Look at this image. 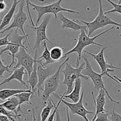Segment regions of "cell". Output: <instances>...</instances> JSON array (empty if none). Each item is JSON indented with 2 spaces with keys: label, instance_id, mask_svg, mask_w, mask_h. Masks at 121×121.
<instances>
[{
  "label": "cell",
  "instance_id": "obj_22",
  "mask_svg": "<svg viewBox=\"0 0 121 121\" xmlns=\"http://www.w3.org/2000/svg\"><path fill=\"white\" fill-rule=\"evenodd\" d=\"M38 64V59L36 62L35 63L34 67H33V70L30 76L29 77V78L27 81H26L27 84H29L30 85V87L31 88V90L33 92H35V89L36 88L37 84L38 83V77L37 74V64Z\"/></svg>",
  "mask_w": 121,
  "mask_h": 121
},
{
  "label": "cell",
  "instance_id": "obj_36",
  "mask_svg": "<svg viewBox=\"0 0 121 121\" xmlns=\"http://www.w3.org/2000/svg\"><path fill=\"white\" fill-rule=\"evenodd\" d=\"M0 121H11L8 117L0 114Z\"/></svg>",
  "mask_w": 121,
  "mask_h": 121
},
{
  "label": "cell",
  "instance_id": "obj_11",
  "mask_svg": "<svg viewBox=\"0 0 121 121\" xmlns=\"http://www.w3.org/2000/svg\"><path fill=\"white\" fill-rule=\"evenodd\" d=\"M26 4V0H21L19 4V9L18 11L16 14H15L13 17V21L10 25L6 29H4L0 32V33L3 34L5 32H7L10 30H12L14 28L20 29L21 31L23 32V35L25 36L27 38H28L29 35H27L24 30V26L26 21L27 20L28 17L26 13L24 11V7Z\"/></svg>",
  "mask_w": 121,
  "mask_h": 121
},
{
  "label": "cell",
  "instance_id": "obj_20",
  "mask_svg": "<svg viewBox=\"0 0 121 121\" xmlns=\"http://www.w3.org/2000/svg\"><path fill=\"white\" fill-rule=\"evenodd\" d=\"M31 89L20 90V89H9L5 88L0 90V100H5L10 97L14 96L18 94L23 92H29L31 91Z\"/></svg>",
  "mask_w": 121,
  "mask_h": 121
},
{
  "label": "cell",
  "instance_id": "obj_5",
  "mask_svg": "<svg viewBox=\"0 0 121 121\" xmlns=\"http://www.w3.org/2000/svg\"><path fill=\"white\" fill-rule=\"evenodd\" d=\"M69 59V57H67V59H65V60H64V62H62L59 65L56 71L45 80L43 84V92L40 96L42 102L44 106L46 104L49 99L51 97V95L56 93L57 90L59 87V81H60V73L61 71V68L65 64H66Z\"/></svg>",
  "mask_w": 121,
  "mask_h": 121
},
{
  "label": "cell",
  "instance_id": "obj_32",
  "mask_svg": "<svg viewBox=\"0 0 121 121\" xmlns=\"http://www.w3.org/2000/svg\"><path fill=\"white\" fill-rule=\"evenodd\" d=\"M109 112L100 113L97 115L95 121H110L109 119Z\"/></svg>",
  "mask_w": 121,
  "mask_h": 121
},
{
  "label": "cell",
  "instance_id": "obj_23",
  "mask_svg": "<svg viewBox=\"0 0 121 121\" xmlns=\"http://www.w3.org/2000/svg\"><path fill=\"white\" fill-rule=\"evenodd\" d=\"M16 97L19 101V104L21 105L24 103H27L30 105H33V103L30 101V98L34 97V92L31 91L29 92H23L16 95Z\"/></svg>",
  "mask_w": 121,
  "mask_h": 121
},
{
  "label": "cell",
  "instance_id": "obj_6",
  "mask_svg": "<svg viewBox=\"0 0 121 121\" xmlns=\"http://www.w3.org/2000/svg\"><path fill=\"white\" fill-rule=\"evenodd\" d=\"M81 58H83L85 64H85V68H84V69L82 71V74L89 77V78H90L91 80H92L95 89L98 90L99 91L100 89H103L105 91L106 94L108 96V98L110 100V102H113V103H115V104H119V102H117V101H116L114 99H113L112 97L109 95V91H108V90L105 87L104 82H103V80L102 79V77L103 76V74L102 73L99 74V73H96V72H95L93 69L92 65L90 63L87 56L84 55L83 56H81Z\"/></svg>",
  "mask_w": 121,
  "mask_h": 121
},
{
  "label": "cell",
  "instance_id": "obj_12",
  "mask_svg": "<svg viewBox=\"0 0 121 121\" xmlns=\"http://www.w3.org/2000/svg\"><path fill=\"white\" fill-rule=\"evenodd\" d=\"M84 93V91L81 92L80 100L77 103H69L66 101L64 98L62 99V103H63L69 109V110L72 114L78 115L82 117L86 121H89L88 119L87 118V115L93 114L94 112L92 111H89L85 108L83 104Z\"/></svg>",
  "mask_w": 121,
  "mask_h": 121
},
{
  "label": "cell",
  "instance_id": "obj_30",
  "mask_svg": "<svg viewBox=\"0 0 121 121\" xmlns=\"http://www.w3.org/2000/svg\"><path fill=\"white\" fill-rule=\"evenodd\" d=\"M116 106L109 112V119L110 121H121V115L117 113L115 111Z\"/></svg>",
  "mask_w": 121,
  "mask_h": 121
},
{
  "label": "cell",
  "instance_id": "obj_21",
  "mask_svg": "<svg viewBox=\"0 0 121 121\" xmlns=\"http://www.w3.org/2000/svg\"><path fill=\"white\" fill-rule=\"evenodd\" d=\"M56 103L53 100L52 97H50L47 103L45 106V108L42 110L40 113V121H46L49 115H51V110L55 108Z\"/></svg>",
  "mask_w": 121,
  "mask_h": 121
},
{
  "label": "cell",
  "instance_id": "obj_8",
  "mask_svg": "<svg viewBox=\"0 0 121 121\" xmlns=\"http://www.w3.org/2000/svg\"><path fill=\"white\" fill-rule=\"evenodd\" d=\"M107 48V46H104V47H102V49L100 51V52H99L97 54H93L92 53H90V52H88L87 51H84V52L85 53H88V55L92 57L95 60H96V62H97V64L99 65L100 68L101 69V73L103 74V75H106L108 77L110 78V79H112V80H113L114 81H115L116 82L118 83L119 84H120L119 82L117 80H116V79L114 78L113 77H112L111 75L109 74L110 72H114L115 69H119L121 70V68H119V67H115V66L113 65L110 62V64H108L106 60L105 59L104 56V52L105 51L106 49Z\"/></svg>",
  "mask_w": 121,
  "mask_h": 121
},
{
  "label": "cell",
  "instance_id": "obj_10",
  "mask_svg": "<svg viewBox=\"0 0 121 121\" xmlns=\"http://www.w3.org/2000/svg\"><path fill=\"white\" fill-rule=\"evenodd\" d=\"M51 16L50 15H46L45 17H44L43 20L40 23L39 26H27V27H29L30 29H32L36 31V42L35 43L34 47H33V49L36 50V52L35 55H38V51L40 48V44L42 42L47 41L51 45H53L54 44L50 41L49 39L48 38L47 35H46V28H47L48 25L49 21L51 20Z\"/></svg>",
  "mask_w": 121,
  "mask_h": 121
},
{
  "label": "cell",
  "instance_id": "obj_14",
  "mask_svg": "<svg viewBox=\"0 0 121 121\" xmlns=\"http://www.w3.org/2000/svg\"><path fill=\"white\" fill-rule=\"evenodd\" d=\"M91 95H92L93 100L94 101V103L95 104L96 106V113L94 117L93 118L92 121H95V119L97 117V115L100 113H103L107 112L106 110L104 109V106L106 104V93L103 89H100L99 91V94L97 95V97L95 98V95H94L93 91H91Z\"/></svg>",
  "mask_w": 121,
  "mask_h": 121
},
{
  "label": "cell",
  "instance_id": "obj_19",
  "mask_svg": "<svg viewBox=\"0 0 121 121\" xmlns=\"http://www.w3.org/2000/svg\"><path fill=\"white\" fill-rule=\"evenodd\" d=\"M81 78H78L75 80L74 82V87L73 91L68 95H62L64 96V99H69L73 102V103H77L80 100L81 97Z\"/></svg>",
  "mask_w": 121,
  "mask_h": 121
},
{
  "label": "cell",
  "instance_id": "obj_24",
  "mask_svg": "<svg viewBox=\"0 0 121 121\" xmlns=\"http://www.w3.org/2000/svg\"><path fill=\"white\" fill-rule=\"evenodd\" d=\"M43 46L44 47V51L43 52L42 55L40 56L39 58V59H42V60H45V62L43 63L44 66L48 65L54 63L55 62L54 60L52 59L51 56V54H50V51H49L48 48L47 44H46V41L43 42Z\"/></svg>",
  "mask_w": 121,
  "mask_h": 121
},
{
  "label": "cell",
  "instance_id": "obj_17",
  "mask_svg": "<svg viewBox=\"0 0 121 121\" xmlns=\"http://www.w3.org/2000/svg\"><path fill=\"white\" fill-rule=\"evenodd\" d=\"M0 105L4 107L6 109L10 112H13L16 116L18 117H20L21 115L18 114L19 112H22L24 114H26V113L23 112L22 110L21 106L19 104V101L16 96L11 97L8 99L6 101L2 103H0Z\"/></svg>",
  "mask_w": 121,
  "mask_h": 121
},
{
  "label": "cell",
  "instance_id": "obj_39",
  "mask_svg": "<svg viewBox=\"0 0 121 121\" xmlns=\"http://www.w3.org/2000/svg\"><path fill=\"white\" fill-rule=\"evenodd\" d=\"M32 121H36V118L35 116L34 109H32Z\"/></svg>",
  "mask_w": 121,
  "mask_h": 121
},
{
  "label": "cell",
  "instance_id": "obj_40",
  "mask_svg": "<svg viewBox=\"0 0 121 121\" xmlns=\"http://www.w3.org/2000/svg\"><path fill=\"white\" fill-rule=\"evenodd\" d=\"M113 78H114L116 79V80H117V81H118L119 82L120 85H121V78H118L117 76H116V75H114Z\"/></svg>",
  "mask_w": 121,
  "mask_h": 121
},
{
  "label": "cell",
  "instance_id": "obj_29",
  "mask_svg": "<svg viewBox=\"0 0 121 121\" xmlns=\"http://www.w3.org/2000/svg\"><path fill=\"white\" fill-rule=\"evenodd\" d=\"M106 1L113 7V9L112 10H110V11L104 12V13L105 14L113 13H117L121 14V4H116V3L112 1L111 0H106Z\"/></svg>",
  "mask_w": 121,
  "mask_h": 121
},
{
  "label": "cell",
  "instance_id": "obj_4",
  "mask_svg": "<svg viewBox=\"0 0 121 121\" xmlns=\"http://www.w3.org/2000/svg\"><path fill=\"white\" fill-rule=\"evenodd\" d=\"M85 62L81 64L80 66L76 68L72 67L70 64L68 62L66 63V66L64 69H61V72L64 74V79L62 82L63 84H65L67 87V91L64 93V95H68L73 91L74 87V82L75 80L78 78H82L85 80H88L89 77L83 75L82 74V69L84 68Z\"/></svg>",
  "mask_w": 121,
  "mask_h": 121
},
{
  "label": "cell",
  "instance_id": "obj_35",
  "mask_svg": "<svg viewBox=\"0 0 121 121\" xmlns=\"http://www.w3.org/2000/svg\"><path fill=\"white\" fill-rule=\"evenodd\" d=\"M7 9V5L4 1L0 2V11H4Z\"/></svg>",
  "mask_w": 121,
  "mask_h": 121
},
{
  "label": "cell",
  "instance_id": "obj_2",
  "mask_svg": "<svg viewBox=\"0 0 121 121\" xmlns=\"http://www.w3.org/2000/svg\"><path fill=\"white\" fill-rule=\"evenodd\" d=\"M24 39H26V42L27 43V45H29L32 53H34L33 50L32 49V47L30 46L28 38H27L24 35H19L18 33V29L15 30L14 32L13 33V35H11V36H9V40L10 41V43L7 45L5 48L3 49L0 52V56H1V55L3 53H5V54H9L11 57V62L10 65V68H11L14 64H16L15 55L19 51L20 48H24L28 51V48L24 46V44L22 43Z\"/></svg>",
  "mask_w": 121,
  "mask_h": 121
},
{
  "label": "cell",
  "instance_id": "obj_37",
  "mask_svg": "<svg viewBox=\"0 0 121 121\" xmlns=\"http://www.w3.org/2000/svg\"><path fill=\"white\" fill-rule=\"evenodd\" d=\"M55 121H62L61 119V117H60V113H59V110H57L56 112V120Z\"/></svg>",
  "mask_w": 121,
  "mask_h": 121
},
{
  "label": "cell",
  "instance_id": "obj_15",
  "mask_svg": "<svg viewBox=\"0 0 121 121\" xmlns=\"http://www.w3.org/2000/svg\"><path fill=\"white\" fill-rule=\"evenodd\" d=\"M24 69H25V68L23 67H20L19 68L13 69L12 71V73L10 74V76L7 78H5L3 82L0 83V86H3L5 84L9 83L12 80H16L18 81L21 84L24 86L26 88L29 89V86L27 84L26 81L23 80V76H24V75L27 74V73L24 71Z\"/></svg>",
  "mask_w": 121,
  "mask_h": 121
},
{
  "label": "cell",
  "instance_id": "obj_7",
  "mask_svg": "<svg viewBox=\"0 0 121 121\" xmlns=\"http://www.w3.org/2000/svg\"><path fill=\"white\" fill-rule=\"evenodd\" d=\"M62 1L63 0H58V1L53 3V4L45 5V6H40V5H37L31 3H29V5L32 7V9L33 10H35V11L38 13V18H37L36 26H37L38 24H39L42 17L44 15L47 14H53L55 18H57V17H58V14L59 13L62 12V11L69 13L77 14H80L78 11L69 10V9H67L61 7L60 4H61Z\"/></svg>",
  "mask_w": 121,
  "mask_h": 121
},
{
  "label": "cell",
  "instance_id": "obj_41",
  "mask_svg": "<svg viewBox=\"0 0 121 121\" xmlns=\"http://www.w3.org/2000/svg\"><path fill=\"white\" fill-rule=\"evenodd\" d=\"M117 4H121V0H119L118 3H117Z\"/></svg>",
  "mask_w": 121,
  "mask_h": 121
},
{
  "label": "cell",
  "instance_id": "obj_28",
  "mask_svg": "<svg viewBox=\"0 0 121 121\" xmlns=\"http://www.w3.org/2000/svg\"><path fill=\"white\" fill-rule=\"evenodd\" d=\"M58 0H30L29 3L40 6H45L55 3Z\"/></svg>",
  "mask_w": 121,
  "mask_h": 121
},
{
  "label": "cell",
  "instance_id": "obj_1",
  "mask_svg": "<svg viewBox=\"0 0 121 121\" xmlns=\"http://www.w3.org/2000/svg\"><path fill=\"white\" fill-rule=\"evenodd\" d=\"M113 29L114 27H112L109 28V29H107L105 31L101 32L100 33L95 36L93 37V38H91V37L88 36L87 35V31H86L85 30H80V33L78 36V38L77 43L76 45L73 49H71L70 51L67 52V53H64V56H62V59L65 58L68 55L74 53V52H76L78 54L76 61V67H79L80 66V62L81 61V56H82V52L83 51L84 49L86 47H87V46L91 45H96V46H101V47H104L105 46H104V45H101V44L98 43H96L95 42V40L97 39V38H100V36H102V35H103L105 33H106L107 32H109L110 30H113Z\"/></svg>",
  "mask_w": 121,
  "mask_h": 121
},
{
  "label": "cell",
  "instance_id": "obj_31",
  "mask_svg": "<svg viewBox=\"0 0 121 121\" xmlns=\"http://www.w3.org/2000/svg\"><path fill=\"white\" fill-rule=\"evenodd\" d=\"M5 73H9L10 74L12 71L10 70V65H5L4 64L0 56V79L3 77Z\"/></svg>",
  "mask_w": 121,
  "mask_h": 121
},
{
  "label": "cell",
  "instance_id": "obj_3",
  "mask_svg": "<svg viewBox=\"0 0 121 121\" xmlns=\"http://www.w3.org/2000/svg\"><path fill=\"white\" fill-rule=\"evenodd\" d=\"M99 4V12L98 15L97 17L95 18L93 21L90 22H85V21L82 20H77L78 22H80L81 23H83L84 25L87 26L88 29V36L90 37L93 33L97 30L100 29L104 28V27L107 26L108 25H113L116 26L117 27L116 28L117 30L119 29V27H121V24L117 23L115 21L112 20L110 17L106 14L104 13L102 8V0H98Z\"/></svg>",
  "mask_w": 121,
  "mask_h": 121
},
{
  "label": "cell",
  "instance_id": "obj_16",
  "mask_svg": "<svg viewBox=\"0 0 121 121\" xmlns=\"http://www.w3.org/2000/svg\"><path fill=\"white\" fill-rule=\"evenodd\" d=\"M59 20L62 22V24L60 26L62 29H71L74 31H80L81 30H85L87 31V27L86 25H81L75 22L74 20H70L63 14L62 12L59 13L58 16Z\"/></svg>",
  "mask_w": 121,
  "mask_h": 121
},
{
  "label": "cell",
  "instance_id": "obj_25",
  "mask_svg": "<svg viewBox=\"0 0 121 121\" xmlns=\"http://www.w3.org/2000/svg\"><path fill=\"white\" fill-rule=\"evenodd\" d=\"M64 48H60L58 46H55L52 48L50 51L51 56L53 60L57 62L59 60H62V58L64 56Z\"/></svg>",
  "mask_w": 121,
  "mask_h": 121
},
{
  "label": "cell",
  "instance_id": "obj_26",
  "mask_svg": "<svg viewBox=\"0 0 121 121\" xmlns=\"http://www.w3.org/2000/svg\"><path fill=\"white\" fill-rule=\"evenodd\" d=\"M0 114L6 116L7 117H9V119L11 121H16V120H18V121H20L19 117L16 116L13 112L9 111L1 105H0Z\"/></svg>",
  "mask_w": 121,
  "mask_h": 121
},
{
  "label": "cell",
  "instance_id": "obj_34",
  "mask_svg": "<svg viewBox=\"0 0 121 121\" xmlns=\"http://www.w3.org/2000/svg\"><path fill=\"white\" fill-rule=\"evenodd\" d=\"M26 4H27V10L28 14H29L30 22H31V23H32V26H35V24H34V22H33V18H32V14H31V13H30V5H29V0H26Z\"/></svg>",
  "mask_w": 121,
  "mask_h": 121
},
{
  "label": "cell",
  "instance_id": "obj_18",
  "mask_svg": "<svg viewBox=\"0 0 121 121\" xmlns=\"http://www.w3.org/2000/svg\"><path fill=\"white\" fill-rule=\"evenodd\" d=\"M20 1L21 0H18V1L13 0L12 6L10 8L7 13L4 16V17L2 19L1 22V24H0V32H1L3 30H4L5 27L10 24L11 20L13 18L14 16V13L16 10V8H17V6L20 3Z\"/></svg>",
  "mask_w": 121,
  "mask_h": 121
},
{
  "label": "cell",
  "instance_id": "obj_9",
  "mask_svg": "<svg viewBox=\"0 0 121 121\" xmlns=\"http://www.w3.org/2000/svg\"><path fill=\"white\" fill-rule=\"evenodd\" d=\"M38 55H35V58L27 52V50L24 48H20L19 51L15 55V58L17 59V62L14 67L13 69L23 67L26 69L29 77L33 70L34 64L37 60Z\"/></svg>",
  "mask_w": 121,
  "mask_h": 121
},
{
  "label": "cell",
  "instance_id": "obj_38",
  "mask_svg": "<svg viewBox=\"0 0 121 121\" xmlns=\"http://www.w3.org/2000/svg\"><path fill=\"white\" fill-rule=\"evenodd\" d=\"M69 109L67 107L66 108V113H67V121H71V117H70V115H69Z\"/></svg>",
  "mask_w": 121,
  "mask_h": 121
},
{
  "label": "cell",
  "instance_id": "obj_33",
  "mask_svg": "<svg viewBox=\"0 0 121 121\" xmlns=\"http://www.w3.org/2000/svg\"><path fill=\"white\" fill-rule=\"evenodd\" d=\"M13 30H11V32H10V33L9 34L5 36H4V38L0 39V47L4 46H7V45H9L10 43V41L9 40V38L10 36V35L12 33Z\"/></svg>",
  "mask_w": 121,
  "mask_h": 121
},
{
  "label": "cell",
  "instance_id": "obj_13",
  "mask_svg": "<svg viewBox=\"0 0 121 121\" xmlns=\"http://www.w3.org/2000/svg\"><path fill=\"white\" fill-rule=\"evenodd\" d=\"M53 73V69L51 67L49 66L47 68L43 67L42 66L39 65L37 67V74L38 77V83L37 84L36 88H38V96L40 97L41 96V90H43V86L45 82V80L49 76L52 75Z\"/></svg>",
  "mask_w": 121,
  "mask_h": 121
},
{
  "label": "cell",
  "instance_id": "obj_27",
  "mask_svg": "<svg viewBox=\"0 0 121 121\" xmlns=\"http://www.w3.org/2000/svg\"><path fill=\"white\" fill-rule=\"evenodd\" d=\"M53 95L55 96V97H57V98L59 99V102H58V103L55 105L53 112H52V113L49 115V117L48 118L47 121H54V117H55V116L56 115V112L57 110L58 109V108H59L60 103L62 102V99L64 98L63 95H60V96H59V95H58V94H56V93L53 94Z\"/></svg>",
  "mask_w": 121,
  "mask_h": 121
}]
</instances>
